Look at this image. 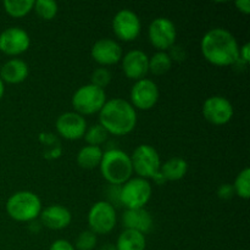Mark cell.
Listing matches in <instances>:
<instances>
[{
	"label": "cell",
	"mask_w": 250,
	"mask_h": 250,
	"mask_svg": "<svg viewBox=\"0 0 250 250\" xmlns=\"http://www.w3.org/2000/svg\"><path fill=\"white\" fill-rule=\"evenodd\" d=\"M202 54L215 66L236 65L239 60V46L233 34L225 28H212L204 34L200 43Z\"/></svg>",
	"instance_id": "6da1fadb"
},
{
	"label": "cell",
	"mask_w": 250,
	"mask_h": 250,
	"mask_svg": "<svg viewBox=\"0 0 250 250\" xmlns=\"http://www.w3.org/2000/svg\"><path fill=\"white\" fill-rule=\"evenodd\" d=\"M99 125L109 134L126 136L137 125V112L132 104L121 98L106 100L99 111Z\"/></svg>",
	"instance_id": "7a4b0ae2"
},
{
	"label": "cell",
	"mask_w": 250,
	"mask_h": 250,
	"mask_svg": "<svg viewBox=\"0 0 250 250\" xmlns=\"http://www.w3.org/2000/svg\"><path fill=\"white\" fill-rule=\"evenodd\" d=\"M99 168L104 180L111 186H122L133 175L131 156L121 149L104 151Z\"/></svg>",
	"instance_id": "3957f363"
},
{
	"label": "cell",
	"mask_w": 250,
	"mask_h": 250,
	"mask_svg": "<svg viewBox=\"0 0 250 250\" xmlns=\"http://www.w3.org/2000/svg\"><path fill=\"white\" fill-rule=\"evenodd\" d=\"M6 212L15 221L33 222L41 215L42 202L36 193L20 190L7 199Z\"/></svg>",
	"instance_id": "277c9868"
},
{
	"label": "cell",
	"mask_w": 250,
	"mask_h": 250,
	"mask_svg": "<svg viewBox=\"0 0 250 250\" xmlns=\"http://www.w3.org/2000/svg\"><path fill=\"white\" fill-rule=\"evenodd\" d=\"M153 193V188L148 180L141 177L129 178L121 186L120 203L126 210L142 209L149 203Z\"/></svg>",
	"instance_id": "5b68a950"
},
{
	"label": "cell",
	"mask_w": 250,
	"mask_h": 250,
	"mask_svg": "<svg viewBox=\"0 0 250 250\" xmlns=\"http://www.w3.org/2000/svg\"><path fill=\"white\" fill-rule=\"evenodd\" d=\"M106 103V94L104 89L93 84H84L78 88L72 95V106L75 112L82 115H94L103 109Z\"/></svg>",
	"instance_id": "8992f818"
},
{
	"label": "cell",
	"mask_w": 250,
	"mask_h": 250,
	"mask_svg": "<svg viewBox=\"0 0 250 250\" xmlns=\"http://www.w3.org/2000/svg\"><path fill=\"white\" fill-rule=\"evenodd\" d=\"M131 161L133 172L144 180L154 178L160 172V155L153 146L141 144L137 146L131 155Z\"/></svg>",
	"instance_id": "52a82bcc"
},
{
	"label": "cell",
	"mask_w": 250,
	"mask_h": 250,
	"mask_svg": "<svg viewBox=\"0 0 250 250\" xmlns=\"http://www.w3.org/2000/svg\"><path fill=\"white\" fill-rule=\"evenodd\" d=\"M117 216L115 207L105 200L92 205L88 212V225L93 233L107 234L116 226Z\"/></svg>",
	"instance_id": "ba28073f"
},
{
	"label": "cell",
	"mask_w": 250,
	"mask_h": 250,
	"mask_svg": "<svg viewBox=\"0 0 250 250\" xmlns=\"http://www.w3.org/2000/svg\"><path fill=\"white\" fill-rule=\"evenodd\" d=\"M148 38L151 45L158 49V51H166L175 45L177 31L170 19L158 17L149 24Z\"/></svg>",
	"instance_id": "9c48e42d"
},
{
	"label": "cell",
	"mask_w": 250,
	"mask_h": 250,
	"mask_svg": "<svg viewBox=\"0 0 250 250\" xmlns=\"http://www.w3.org/2000/svg\"><path fill=\"white\" fill-rule=\"evenodd\" d=\"M159 97H160V92H159L158 85L148 78L137 81L129 94L132 106L134 109L143 110V111L153 109L158 103Z\"/></svg>",
	"instance_id": "30bf717a"
},
{
	"label": "cell",
	"mask_w": 250,
	"mask_h": 250,
	"mask_svg": "<svg viewBox=\"0 0 250 250\" xmlns=\"http://www.w3.org/2000/svg\"><path fill=\"white\" fill-rule=\"evenodd\" d=\"M233 105L229 99L220 95L208 98L203 105V115L205 120L215 126L229 124L233 117Z\"/></svg>",
	"instance_id": "8fae6325"
},
{
	"label": "cell",
	"mask_w": 250,
	"mask_h": 250,
	"mask_svg": "<svg viewBox=\"0 0 250 250\" xmlns=\"http://www.w3.org/2000/svg\"><path fill=\"white\" fill-rule=\"evenodd\" d=\"M29 45L31 38L21 27H10L0 33V51L5 55H21L28 50Z\"/></svg>",
	"instance_id": "7c38bea8"
},
{
	"label": "cell",
	"mask_w": 250,
	"mask_h": 250,
	"mask_svg": "<svg viewBox=\"0 0 250 250\" xmlns=\"http://www.w3.org/2000/svg\"><path fill=\"white\" fill-rule=\"evenodd\" d=\"M112 28L117 38L122 42H132L141 34L142 23L137 14L132 10L124 9L115 15Z\"/></svg>",
	"instance_id": "4fadbf2b"
},
{
	"label": "cell",
	"mask_w": 250,
	"mask_h": 250,
	"mask_svg": "<svg viewBox=\"0 0 250 250\" xmlns=\"http://www.w3.org/2000/svg\"><path fill=\"white\" fill-rule=\"evenodd\" d=\"M58 133L67 141H78L87 131V121L82 115L75 111L61 114L55 122Z\"/></svg>",
	"instance_id": "5bb4252c"
},
{
	"label": "cell",
	"mask_w": 250,
	"mask_h": 250,
	"mask_svg": "<svg viewBox=\"0 0 250 250\" xmlns=\"http://www.w3.org/2000/svg\"><path fill=\"white\" fill-rule=\"evenodd\" d=\"M90 55L95 62L102 65V67H105L120 62L124 53L121 45L116 41L111 38H103L93 44Z\"/></svg>",
	"instance_id": "9a60e30c"
},
{
	"label": "cell",
	"mask_w": 250,
	"mask_h": 250,
	"mask_svg": "<svg viewBox=\"0 0 250 250\" xmlns=\"http://www.w3.org/2000/svg\"><path fill=\"white\" fill-rule=\"evenodd\" d=\"M122 71L125 76L132 81H139L146 78L149 72V56L139 49L128 51L122 56Z\"/></svg>",
	"instance_id": "2e32d148"
},
{
	"label": "cell",
	"mask_w": 250,
	"mask_h": 250,
	"mask_svg": "<svg viewBox=\"0 0 250 250\" xmlns=\"http://www.w3.org/2000/svg\"><path fill=\"white\" fill-rule=\"evenodd\" d=\"M39 219H41L42 225H44L46 229L59 231V229L68 227V225L72 221V214L67 208L60 204H54L42 210Z\"/></svg>",
	"instance_id": "e0dca14e"
},
{
	"label": "cell",
	"mask_w": 250,
	"mask_h": 250,
	"mask_svg": "<svg viewBox=\"0 0 250 250\" xmlns=\"http://www.w3.org/2000/svg\"><path fill=\"white\" fill-rule=\"evenodd\" d=\"M122 225L125 229H132L146 234L153 227V217L144 208L126 210L122 215Z\"/></svg>",
	"instance_id": "ac0fdd59"
},
{
	"label": "cell",
	"mask_w": 250,
	"mask_h": 250,
	"mask_svg": "<svg viewBox=\"0 0 250 250\" xmlns=\"http://www.w3.org/2000/svg\"><path fill=\"white\" fill-rule=\"evenodd\" d=\"M28 65L21 59H10L0 66V80L9 84H19L28 77Z\"/></svg>",
	"instance_id": "d6986e66"
},
{
	"label": "cell",
	"mask_w": 250,
	"mask_h": 250,
	"mask_svg": "<svg viewBox=\"0 0 250 250\" xmlns=\"http://www.w3.org/2000/svg\"><path fill=\"white\" fill-rule=\"evenodd\" d=\"M188 171V164L182 158H171L161 165L160 173L165 181H180Z\"/></svg>",
	"instance_id": "ffe728a7"
},
{
	"label": "cell",
	"mask_w": 250,
	"mask_h": 250,
	"mask_svg": "<svg viewBox=\"0 0 250 250\" xmlns=\"http://www.w3.org/2000/svg\"><path fill=\"white\" fill-rule=\"evenodd\" d=\"M146 236L141 232L125 229L119 236L115 248L116 250H146Z\"/></svg>",
	"instance_id": "44dd1931"
},
{
	"label": "cell",
	"mask_w": 250,
	"mask_h": 250,
	"mask_svg": "<svg viewBox=\"0 0 250 250\" xmlns=\"http://www.w3.org/2000/svg\"><path fill=\"white\" fill-rule=\"evenodd\" d=\"M103 149L100 146H85L78 151L77 154V164L81 168L84 170H93L95 167H99L103 159Z\"/></svg>",
	"instance_id": "7402d4cb"
},
{
	"label": "cell",
	"mask_w": 250,
	"mask_h": 250,
	"mask_svg": "<svg viewBox=\"0 0 250 250\" xmlns=\"http://www.w3.org/2000/svg\"><path fill=\"white\" fill-rule=\"evenodd\" d=\"M5 12L15 19H20L33 10L34 1L33 0H5L2 2Z\"/></svg>",
	"instance_id": "603a6c76"
},
{
	"label": "cell",
	"mask_w": 250,
	"mask_h": 250,
	"mask_svg": "<svg viewBox=\"0 0 250 250\" xmlns=\"http://www.w3.org/2000/svg\"><path fill=\"white\" fill-rule=\"evenodd\" d=\"M172 67V60L166 51H158L149 58V72L155 76L165 75Z\"/></svg>",
	"instance_id": "cb8c5ba5"
},
{
	"label": "cell",
	"mask_w": 250,
	"mask_h": 250,
	"mask_svg": "<svg viewBox=\"0 0 250 250\" xmlns=\"http://www.w3.org/2000/svg\"><path fill=\"white\" fill-rule=\"evenodd\" d=\"M233 190L239 198L248 200L250 198V170L246 167L238 173L233 183Z\"/></svg>",
	"instance_id": "d4e9b609"
},
{
	"label": "cell",
	"mask_w": 250,
	"mask_h": 250,
	"mask_svg": "<svg viewBox=\"0 0 250 250\" xmlns=\"http://www.w3.org/2000/svg\"><path fill=\"white\" fill-rule=\"evenodd\" d=\"M34 10L37 15L44 21H50L58 14V2L54 0H37L34 1Z\"/></svg>",
	"instance_id": "484cf974"
},
{
	"label": "cell",
	"mask_w": 250,
	"mask_h": 250,
	"mask_svg": "<svg viewBox=\"0 0 250 250\" xmlns=\"http://www.w3.org/2000/svg\"><path fill=\"white\" fill-rule=\"evenodd\" d=\"M107 136H109V133L105 131L104 127L100 126V125L98 124V125H93V126H90L89 128H87V131H85L84 136L83 137H84L88 146H100L104 142H106Z\"/></svg>",
	"instance_id": "4316f807"
},
{
	"label": "cell",
	"mask_w": 250,
	"mask_h": 250,
	"mask_svg": "<svg viewBox=\"0 0 250 250\" xmlns=\"http://www.w3.org/2000/svg\"><path fill=\"white\" fill-rule=\"evenodd\" d=\"M97 246V234L92 231H83L78 234L75 243V249L77 250H93Z\"/></svg>",
	"instance_id": "83f0119b"
},
{
	"label": "cell",
	"mask_w": 250,
	"mask_h": 250,
	"mask_svg": "<svg viewBox=\"0 0 250 250\" xmlns=\"http://www.w3.org/2000/svg\"><path fill=\"white\" fill-rule=\"evenodd\" d=\"M111 72L106 67H99L93 71L92 76H90V84L104 89L111 82Z\"/></svg>",
	"instance_id": "f1b7e54d"
},
{
	"label": "cell",
	"mask_w": 250,
	"mask_h": 250,
	"mask_svg": "<svg viewBox=\"0 0 250 250\" xmlns=\"http://www.w3.org/2000/svg\"><path fill=\"white\" fill-rule=\"evenodd\" d=\"M49 250H76V249L68 241H65V239H58V241H55L53 244H51L50 249Z\"/></svg>",
	"instance_id": "f546056e"
},
{
	"label": "cell",
	"mask_w": 250,
	"mask_h": 250,
	"mask_svg": "<svg viewBox=\"0 0 250 250\" xmlns=\"http://www.w3.org/2000/svg\"><path fill=\"white\" fill-rule=\"evenodd\" d=\"M170 58L171 60H177V61H182L186 59V51L183 50V48L181 46H175L173 45L172 48L170 49Z\"/></svg>",
	"instance_id": "4dcf8cb0"
},
{
	"label": "cell",
	"mask_w": 250,
	"mask_h": 250,
	"mask_svg": "<svg viewBox=\"0 0 250 250\" xmlns=\"http://www.w3.org/2000/svg\"><path fill=\"white\" fill-rule=\"evenodd\" d=\"M239 60L242 62L247 63L250 62V44L246 43L242 48H239Z\"/></svg>",
	"instance_id": "1f68e13d"
},
{
	"label": "cell",
	"mask_w": 250,
	"mask_h": 250,
	"mask_svg": "<svg viewBox=\"0 0 250 250\" xmlns=\"http://www.w3.org/2000/svg\"><path fill=\"white\" fill-rule=\"evenodd\" d=\"M233 193H234L233 187L229 185H224L219 188L220 198H224V199H229V198H231Z\"/></svg>",
	"instance_id": "d6a6232c"
},
{
	"label": "cell",
	"mask_w": 250,
	"mask_h": 250,
	"mask_svg": "<svg viewBox=\"0 0 250 250\" xmlns=\"http://www.w3.org/2000/svg\"><path fill=\"white\" fill-rule=\"evenodd\" d=\"M236 7L244 15L250 14V1L249 0H237Z\"/></svg>",
	"instance_id": "836d02e7"
},
{
	"label": "cell",
	"mask_w": 250,
	"mask_h": 250,
	"mask_svg": "<svg viewBox=\"0 0 250 250\" xmlns=\"http://www.w3.org/2000/svg\"><path fill=\"white\" fill-rule=\"evenodd\" d=\"M4 93H5V85H4V82H2L1 80H0V100L2 99V97H4Z\"/></svg>",
	"instance_id": "e575fe53"
},
{
	"label": "cell",
	"mask_w": 250,
	"mask_h": 250,
	"mask_svg": "<svg viewBox=\"0 0 250 250\" xmlns=\"http://www.w3.org/2000/svg\"><path fill=\"white\" fill-rule=\"evenodd\" d=\"M100 250H116V248L114 246H111V244H106V246L103 247Z\"/></svg>",
	"instance_id": "d590c367"
}]
</instances>
